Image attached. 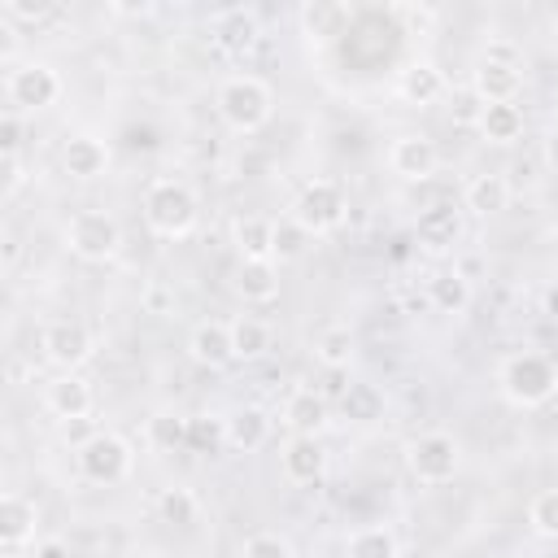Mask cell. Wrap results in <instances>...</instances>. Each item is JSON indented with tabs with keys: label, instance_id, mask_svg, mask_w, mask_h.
Returning <instances> with one entry per match:
<instances>
[{
	"label": "cell",
	"instance_id": "cell-1",
	"mask_svg": "<svg viewBox=\"0 0 558 558\" xmlns=\"http://www.w3.org/2000/svg\"><path fill=\"white\" fill-rule=\"evenodd\" d=\"M140 209H144L148 231L161 235V240H183V235H192V227H196V218H201L196 192H192L183 179H174V174L148 179Z\"/></svg>",
	"mask_w": 558,
	"mask_h": 558
},
{
	"label": "cell",
	"instance_id": "cell-2",
	"mask_svg": "<svg viewBox=\"0 0 558 558\" xmlns=\"http://www.w3.org/2000/svg\"><path fill=\"white\" fill-rule=\"evenodd\" d=\"M214 109L222 118V126L240 131V135H253L270 122L275 113V92L266 78L257 74H231L218 83V96H214Z\"/></svg>",
	"mask_w": 558,
	"mask_h": 558
},
{
	"label": "cell",
	"instance_id": "cell-3",
	"mask_svg": "<svg viewBox=\"0 0 558 558\" xmlns=\"http://www.w3.org/2000/svg\"><path fill=\"white\" fill-rule=\"evenodd\" d=\"M497 388L510 405L519 410H536L558 392V366L545 353H514L501 362L497 371Z\"/></svg>",
	"mask_w": 558,
	"mask_h": 558
},
{
	"label": "cell",
	"instance_id": "cell-4",
	"mask_svg": "<svg viewBox=\"0 0 558 558\" xmlns=\"http://www.w3.org/2000/svg\"><path fill=\"white\" fill-rule=\"evenodd\" d=\"M74 466L87 484H122L135 466V449L118 432H92L74 445Z\"/></svg>",
	"mask_w": 558,
	"mask_h": 558
},
{
	"label": "cell",
	"instance_id": "cell-5",
	"mask_svg": "<svg viewBox=\"0 0 558 558\" xmlns=\"http://www.w3.org/2000/svg\"><path fill=\"white\" fill-rule=\"evenodd\" d=\"M405 471L418 484L440 488L462 471V445L440 427L436 432H418L414 440H405Z\"/></svg>",
	"mask_w": 558,
	"mask_h": 558
},
{
	"label": "cell",
	"instance_id": "cell-6",
	"mask_svg": "<svg viewBox=\"0 0 558 558\" xmlns=\"http://www.w3.org/2000/svg\"><path fill=\"white\" fill-rule=\"evenodd\" d=\"M349 214V201H344V187L336 179H310L301 183V192L292 196V222H301L310 235H331Z\"/></svg>",
	"mask_w": 558,
	"mask_h": 558
},
{
	"label": "cell",
	"instance_id": "cell-7",
	"mask_svg": "<svg viewBox=\"0 0 558 558\" xmlns=\"http://www.w3.org/2000/svg\"><path fill=\"white\" fill-rule=\"evenodd\" d=\"M65 244L78 262H109L122 248V222L109 209H74L65 222Z\"/></svg>",
	"mask_w": 558,
	"mask_h": 558
},
{
	"label": "cell",
	"instance_id": "cell-8",
	"mask_svg": "<svg viewBox=\"0 0 558 558\" xmlns=\"http://www.w3.org/2000/svg\"><path fill=\"white\" fill-rule=\"evenodd\" d=\"M4 96L13 113H39L61 100V74L48 61H22L4 74Z\"/></svg>",
	"mask_w": 558,
	"mask_h": 558
},
{
	"label": "cell",
	"instance_id": "cell-9",
	"mask_svg": "<svg viewBox=\"0 0 558 558\" xmlns=\"http://www.w3.org/2000/svg\"><path fill=\"white\" fill-rule=\"evenodd\" d=\"M39 349H44V362H48V366H57V371H78V366L92 357V331H87L78 318H57V323L44 327Z\"/></svg>",
	"mask_w": 558,
	"mask_h": 558
},
{
	"label": "cell",
	"instance_id": "cell-10",
	"mask_svg": "<svg viewBox=\"0 0 558 558\" xmlns=\"http://www.w3.org/2000/svg\"><path fill=\"white\" fill-rule=\"evenodd\" d=\"M44 410L52 418H61V423H83L96 410V392L78 371H57L44 384Z\"/></svg>",
	"mask_w": 558,
	"mask_h": 558
},
{
	"label": "cell",
	"instance_id": "cell-11",
	"mask_svg": "<svg viewBox=\"0 0 558 558\" xmlns=\"http://www.w3.org/2000/svg\"><path fill=\"white\" fill-rule=\"evenodd\" d=\"M388 170H392L397 179H405V183H427V179L440 170V148H436L427 135L405 131V135H397V140L388 144Z\"/></svg>",
	"mask_w": 558,
	"mask_h": 558
},
{
	"label": "cell",
	"instance_id": "cell-12",
	"mask_svg": "<svg viewBox=\"0 0 558 558\" xmlns=\"http://www.w3.org/2000/svg\"><path fill=\"white\" fill-rule=\"evenodd\" d=\"M279 471L288 484H318L327 471V449L318 436H288L279 449Z\"/></svg>",
	"mask_w": 558,
	"mask_h": 558
},
{
	"label": "cell",
	"instance_id": "cell-13",
	"mask_svg": "<svg viewBox=\"0 0 558 558\" xmlns=\"http://www.w3.org/2000/svg\"><path fill=\"white\" fill-rule=\"evenodd\" d=\"M471 92L480 96V105H501V100H514V96L523 92V65L480 57V61H475V74H471Z\"/></svg>",
	"mask_w": 558,
	"mask_h": 558
},
{
	"label": "cell",
	"instance_id": "cell-14",
	"mask_svg": "<svg viewBox=\"0 0 558 558\" xmlns=\"http://www.w3.org/2000/svg\"><path fill=\"white\" fill-rule=\"evenodd\" d=\"M331 423V405L318 388H292L283 401V427L288 436H323Z\"/></svg>",
	"mask_w": 558,
	"mask_h": 558
},
{
	"label": "cell",
	"instance_id": "cell-15",
	"mask_svg": "<svg viewBox=\"0 0 558 558\" xmlns=\"http://www.w3.org/2000/svg\"><path fill=\"white\" fill-rule=\"evenodd\" d=\"M414 235H418V244L432 248V253L453 248V244L462 240V209H453L449 201H436V205L418 209V218H414Z\"/></svg>",
	"mask_w": 558,
	"mask_h": 558
},
{
	"label": "cell",
	"instance_id": "cell-16",
	"mask_svg": "<svg viewBox=\"0 0 558 558\" xmlns=\"http://www.w3.org/2000/svg\"><path fill=\"white\" fill-rule=\"evenodd\" d=\"M187 357L201 362V366H209V371L235 362L231 323H222V318H205V323H196V327L187 331Z\"/></svg>",
	"mask_w": 558,
	"mask_h": 558
},
{
	"label": "cell",
	"instance_id": "cell-17",
	"mask_svg": "<svg viewBox=\"0 0 558 558\" xmlns=\"http://www.w3.org/2000/svg\"><path fill=\"white\" fill-rule=\"evenodd\" d=\"M35 523H39V506L22 493H4L0 497V545L9 554L35 545Z\"/></svg>",
	"mask_w": 558,
	"mask_h": 558
},
{
	"label": "cell",
	"instance_id": "cell-18",
	"mask_svg": "<svg viewBox=\"0 0 558 558\" xmlns=\"http://www.w3.org/2000/svg\"><path fill=\"white\" fill-rule=\"evenodd\" d=\"M61 170L70 179H78V183L100 179L109 170V144L100 135H87V131L83 135H70L65 148H61Z\"/></svg>",
	"mask_w": 558,
	"mask_h": 558
},
{
	"label": "cell",
	"instance_id": "cell-19",
	"mask_svg": "<svg viewBox=\"0 0 558 558\" xmlns=\"http://www.w3.org/2000/svg\"><path fill=\"white\" fill-rule=\"evenodd\" d=\"M445 70L436 65V61H410L405 70H401V78H397V96L405 100V105H418V109H427V105H436L440 96H445Z\"/></svg>",
	"mask_w": 558,
	"mask_h": 558
},
{
	"label": "cell",
	"instance_id": "cell-20",
	"mask_svg": "<svg viewBox=\"0 0 558 558\" xmlns=\"http://www.w3.org/2000/svg\"><path fill=\"white\" fill-rule=\"evenodd\" d=\"M506 205H510V183H506V174L484 170V174H471V179H466V187H462V209H466V214H475V218H497Z\"/></svg>",
	"mask_w": 558,
	"mask_h": 558
},
{
	"label": "cell",
	"instance_id": "cell-21",
	"mask_svg": "<svg viewBox=\"0 0 558 558\" xmlns=\"http://www.w3.org/2000/svg\"><path fill=\"white\" fill-rule=\"evenodd\" d=\"M231 244L240 262H275V222L262 214H244L231 222Z\"/></svg>",
	"mask_w": 558,
	"mask_h": 558
},
{
	"label": "cell",
	"instance_id": "cell-22",
	"mask_svg": "<svg viewBox=\"0 0 558 558\" xmlns=\"http://www.w3.org/2000/svg\"><path fill=\"white\" fill-rule=\"evenodd\" d=\"M231 288L244 305H270L279 296V262H240Z\"/></svg>",
	"mask_w": 558,
	"mask_h": 558
},
{
	"label": "cell",
	"instance_id": "cell-23",
	"mask_svg": "<svg viewBox=\"0 0 558 558\" xmlns=\"http://www.w3.org/2000/svg\"><path fill=\"white\" fill-rule=\"evenodd\" d=\"M270 440V414L262 405H235L227 414V449L235 453H253Z\"/></svg>",
	"mask_w": 558,
	"mask_h": 558
},
{
	"label": "cell",
	"instance_id": "cell-24",
	"mask_svg": "<svg viewBox=\"0 0 558 558\" xmlns=\"http://www.w3.org/2000/svg\"><path fill=\"white\" fill-rule=\"evenodd\" d=\"M475 131H480L488 144H514V140L523 135V109H519L514 100H501V105H480Z\"/></svg>",
	"mask_w": 558,
	"mask_h": 558
},
{
	"label": "cell",
	"instance_id": "cell-25",
	"mask_svg": "<svg viewBox=\"0 0 558 558\" xmlns=\"http://www.w3.org/2000/svg\"><path fill=\"white\" fill-rule=\"evenodd\" d=\"M427 305L436 314H462L471 305V279L462 270H436L427 279Z\"/></svg>",
	"mask_w": 558,
	"mask_h": 558
},
{
	"label": "cell",
	"instance_id": "cell-26",
	"mask_svg": "<svg viewBox=\"0 0 558 558\" xmlns=\"http://www.w3.org/2000/svg\"><path fill=\"white\" fill-rule=\"evenodd\" d=\"M231 344H235V362H257V357L270 353L275 331H270V323H262L257 314H240V318L231 323Z\"/></svg>",
	"mask_w": 558,
	"mask_h": 558
},
{
	"label": "cell",
	"instance_id": "cell-27",
	"mask_svg": "<svg viewBox=\"0 0 558 558\" xmlns=\"http://www.w3.org/2000/svg\"><path fill=\"white\" fill-rule=\"evenodd\" d=\"M257 35H262V26H257V17H253L248 9H227V13H218V22H214V39H218L227 52H248V48L257 44Z\"/></svg>",
	"mask_w": 558,
	"mask_h": 558
},
{
	"label": "cell",
	"instance_id": "cell-28",
	"mask_svg": "<svg viewBox=\"0 0 558 558\" xmlns=\"http://www.w3.org/2000/svg\"><path fill=\"white\" fill-rule=\"evenodd\" d=\"M344 558H401V541H397L392 527L371 523V527L349 532V541H344Z\"/></svg>",
	"mask_w": 558,
	"mask_h": 558
},
{
	"label": "cell",
	"instance_id": "cell-29",
	"mask_svg": "<svg viewBox=\"0 0 558 558\" xmlns=\"http://www.w3.org/2000/svg\"><path fill=\"white\" fill-rule=\"evenodd\" d=\"M153 506H157V519L170 523V527H196V523H201V501H196V493L183 488V484L161 488Z\"/></svg>",
	"mask_w": 558,
	"mask_h": 558
},
{
	"label": "cell",
	"instance_id": "cell-30",
	"mask_svg": "<svg viewBox=\"0 0 558 558\" xmlns=\"http://www.w3.org/2000/svg\"><path fill=\"white\" fill-rule=\"evenodd\" d=\"M353 331L344 327V323H336V327H323L318 331V340H314V357H318V366L323 371H349V362H353Z\"/></svg>",
	"mask_w": 558,
	"mask_h": 558
},
{
	"label": "cell",
	"instance_id": "cell-31",
	"mask_svg": "<svg viewBox=\"0 0 558 558\" xmlns=\"http://www.w3.org/2000/svg\"><path fill=\"white\" fill-rule=\"evenodd\" d=\"M144 440H148V449H157V453H174L179 445H187V414H179V410H157V414L144 423Z\"/></svg>",
	"mask_w": 558,
	"mask_h": 558
},
{
	"label": "cell",
	"instance_id": "cell-32",
	"mask_svg": "<svg viewBox=\"0 0 558 558\" xmlns=\"http://www.w3.org/2000/svg\"><path fill=\"white\" fill-rule=\"evenodd\" d=\"M301 31L305 35H323V39H331V35H340L344 31V22L353 17L344 4H305L301 13Z\"/></svg>",
	"mask_w": 558,
	"mask_h": 558
},
{
	"label": "cell",
	"instance_id": "cell-33",
	"mask_svg": "<svg viewBox=\"0 0 558 558\" xmlns=\"http://www.w3.org/2000/svg\"><path fill=\"white\" fill-rule=\"evenodd\" d=\"M340 410L353 423H375V418H384V397L375 384H349V392L340 397Z\"/></svg>",
	"mask_w": 558,
	"mask_h": 558
},
{
	"label": "cell",
	"instance_id": "cell-34",
	"mask_svg": "<svg viewBox=\"0 0 558 558\" xmlns=\"http://www.w3.org/2000/svg\"><path fill=\"white\" fill-rule=\"evenodd\" d=\"M218 445H227V418L218 414H192L187 418V445L192 453H214Z\"/></svg>",
	"mask_w": 558,
	"mask_h": 558
},
{
	"label": "cell",
	"instance_id": "cell-35",
	"mask_svg": "<svg viewBox=\"0 0 558 558\" xmlns=\"http://www.w3.org/2000/svg\"><path fill=\"white\" fill-rule=\"evenodd\" d=\"M527 527L541 541H558V488H541L527 501Z\"/></svg>",
	"mask_w": 558,
	"mask_h": 558
},
{
	"label": "cell",
	"instance_id": "cell-36",
	"mask_svg": "<svg viewBox=\"0 0 558 558\" xmlns=\"http://www.w3.org/2000/svg\"><path fill=\"white\" fill-rule=\"evenodd\" d=\"M310 231L301 227V222H292V218H279L275 222V262H296L305 248H310Z\"/></svg>",
	"mask_w": 558,
	"mask_h": 558
},
{
	"label": "cell",
	"instance_id": "cell-37",
	"mask_svg": "<svg viewBox=\"0 0 558 558\" xmlns=\"http://www.w3.org/2000/svg\"><path fill=\"white\" fill-rule=\"evenodd\" d=\"M240 558H296V549L283 532H253V536H244Z\"/></svg>",
	"mask_w": 558,
	"mask_h": 558
},
{
	"label": "cell",
	"instance_id": "cell-38",
	"mask_svg": "<svg viewBox=\"0 0 558 558\" xmlns=\"http://www.w3.org/2000/svg\"><path fill=\"white\" fill-rule=\"evenodd\" d=\"M61 9L52 0H4L0 4V17H9L13 26L26 22V26H39V22H52Z\"/></svg>",
	"mask_w": 558,
	"mask_h": 558
},
{
	"label": "cell",
	"instance_id": "cell-39",
	"mask_svg": "<svg viewBox=\"0 0 558 558\" xmlns=\"http://www.w3.org/2000/svg\"><path fill=\"white\" fill-rule=\"evenodd\" d=\"M0 148H4V157H17V148H22V118L13 109L0 118Z\"/></svg>",
	"mask_w": 558,
	"mask_h": 558
},
{
	"label": "cell",
	"instance_id": "cell-40",
	"mask_svg": "<svg viewBox=\"0 0 558 558\" xmlns=\"http://www.w3.org/2000/svg\"><path fill=\"white\" fill-rule=\"evenodd\" d=\"M31 558H78V554H74L70 541H61V536H44V541L31 545Z\"/></svg>",
	"mask_w": 558,
	"mask_h": 558
},
{
	"label": "cell",
	"instance_id": "cell-41",
	"mask_svg": "<svg viewBox=\"0 0 558 558\" xmlns=\"http://www.w3.org/2000/svg\"><path fill=\"white\" fill-rule=\"evenodd\" d=\"M144 305H148L153 314H170V310H174V292H166L161 283H148V288H144Z\"/></svg>",
	"mask_w": 558,
	"mask_h": 558
},
{
	"label": "cell",
	"instance_id": "cell-42",
	"mask_svg": "<svg viewBox=\"0 0 558 558\" xmlns=\"http://www.w3.org/2000/svg\"><path fill=\"white\" fill-rule=\"evenodd\" d=\"M484 57H493V61H510V65H523V52H519L510 39H488Z\"/></svg>",
	"mask_w": 558,
	"mask_h": 558
},
{
	"label": "cell",
	"instance_id": "cell-43",
	"mask_svg": "<svg viewBox=\"0 0 558 558\" xmlns=\"http://www.w3.org/2000/svg\"><path fill=\"white\" fill-rule=\"evenodd\" d=\"M541 157H545V166L558 174V126H549V135L541 140Z\"/></svg>",
	"mask_w": 558,
	"mask_h": 558
},
{
	"label": "cell",
	"instance_id": "cell-44",
	"mask_svg": "<svg viewBox=\"0 0 558 558\" xmlns=\"http://www.w3.org/2000/svg\"><path fill=\"white\" fill-rule=\"evenodd\" d=\"M541 310H545V318H549V323H558V283H549V288H545Z\"/></svg>",
	"mask_w": 558,
	"mask_h": 558
},
{
	"label": "cell",
	"instance_id": "cell-45",
	"mask_svg": "<svg viewBox=\"0 0 558 558\" xmlns=\"http://www.w3.org/2000/svg\"><path fill=\"white\" fill-rule=\"evenodd\" d=\"M554 126H558V87H554Z\"/></svg>",
	"mask_w": 558,
	"mask_h": 558
}]
</instances>
